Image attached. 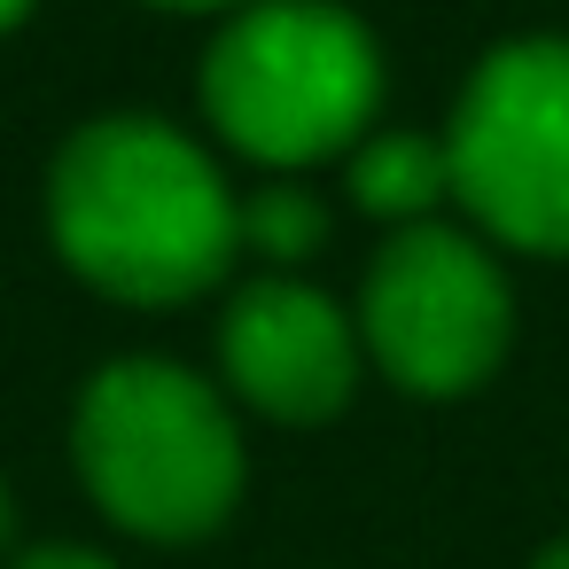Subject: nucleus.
<instances>
[{"label":"nucleus","instance_id":"423d86ee","mask_svg":"<svg viewBox=\"0 0 569 569\" xmlns=\"http://www.w3.org/2000/svg\"><path fill=\"white\" fill-rule=\"evenodd\" d=\"M219 359L234 390L273 421H328L351 398L359 336L305 281H250L219 320Z\"/></svg>","mask_w":569,"mask_h":569},{"label":"nucleus","instance_id":"20e7f679","mask_svg":"<svg viewBox=\"0 0 569 569\" xmlns=\"http://www.w3.org/2000/svg\"><path fill=\"white\" fill-rule=\"evenodd\" d=\"M445 157L483 234L569 258V40L491 48L452 110Z\"/></svg>","mask_w":569,"mask_h":569},{"label":"nucleus","instance_id":"f03ea898","mask_svg":"<svg viewBox=\"0 0 569 569\" xmlns=\"http://www.w3.org/2000/svg\"><path fill=\"white\" fill-rule=\"evenodd\" d=\"M375 102H382V56L367 24L328 0H258L219 32L203 63L211 126L242 157L281 172L351 149Z\"/></svg>","mask_w":569,"mask_h":569},{"label":"nucleus","instance_id":"9d476101","mask_svg":"<svg viewBox=\"0 0 569 569\" xmlns=\"http://www.w3.org/2000/svg\"><path fill=\"white\" fill-rule=\"evenodd\" d=\"M157 9H258V0H157Z\"/></svg>","mask_w":569,"mask_h":569},{"label":"nucleus","instance_id":"7ed1b4c3","mask_svg":"<svg viewBox=\"0 0 569 569\" xmlns=\"http://www.w3.org/2000/svg\"><path fill=\"white\" fill-rule=\"evenodd\" d=\"M79 468L102 515L141 538H203L242 491V437L211 382L172 359H118L79 398Z\"/></svg>","mask_w":569,"mask_h":569},{"label":"nucleus","instance_id":"f257e3e1","mask_svg":"<svg viewBox=\"0 0 569 569\" xmlns=\"http://www.w3.org/2000/svg\"><path fill=\"white\" fill-rule=\"evenodd\" d=\"M48 219L63 258L126 305L203 297L242 250V203L219 164L157 118H102L71 133L48 180Z\"/></svg>","mask_w":569,"mask_h":569},{"label":"nucleus","instance_id":"f8f14e48","mask_svg":"<svg viewBox=\"0 0 569 569\" xmlns=\"http://www.w3.org/2000/svg\"><path fill=\"white\" fill-rule=\"evenodd\" d=\"M24 9H32V0H0V32H9V24H17Z\"/></svg>","mask_w":569,"mask_h":569},{"label":"nucleus","instance_id":"0eeeda50","mask_svg":"<svg viewBox=\"0 0 569 569\" xmlns=\"http://www.w3.org/2000/svg\"><path fill=\"white\" fill-rule=\"evenodd\" d=\"M351 196H359V211H375V219L421 227V219L452 196V157H445V141H429V133H375V141L351 157Z\"/></svg>","mask_w":569,"mask_h":569},{"label":"nucleus","instance_id":"6e6552de","mask_svg":"<svg viewBox=\"0 0 569 569\" xmlns=\"http://www.w3.org/2000/svg\"><path fill=\"white\" fill-rule=\"evenodd\" d=\"M242 242L266 250V258H312V250L328 242V211H320V196H305L297 180L258 188V196L242 203Z\"/></svg>","mask_w":569,"mask_h":569},{"label":"nucleus","instance_id":"1a4fd4ad","mask_svg":"<svg viewBox=\"0 0 569 569\" xmlns=\"http://www.w3.org/2000/svg\"><path fill=\"white\" fill-rule=\"evenodd\" d=\"M17 569H110V561L87 553V546H40V553H24Z\"/></svg>","mask_w":569,"mask_h":569},{"label":"nucleus","instance_id":"ddd939ff","mask_svg":"<svg viewBox=\"0 0 569 569\" xmlns=\"http://www.w3.org/2000/svg\"><path fill=\"white\" fill-rule=\"evenodd\" d=\"M0 538H9V491H0Z\"/></svg>","mask_w":569,"mask_h":569},{"label":"nucleus","instance_id":"9b49d317","mask_svg":"<svg viewBox=\"0 0 569 569\" xmlns=\"http://www.w3.org/2000/svg\"><path fill=\"white\" fill-rule=\"evenodd\" d=\"M538 569H569V538H561V546H546V553H538Z\"/></svg>","mask_w":569,"mask_h":569},{"label":"nucleus","instance_id":"39448f33","mask_svg":"<svg viewBox=\"0 0 569 569\" xmlns=\"http://www.w3.org/2000/svg\"><path fill=\"white\" fill-rule=\"evenodd\" d=\"M507 328H515V305H507V281L483 242L429 227V219L398 227L382 242V258L367 273L359 336L390 367V382H406L421 398H452L499 367Z\"/></svg>","mask_w":569,"mask_h":569}]
</instances>
